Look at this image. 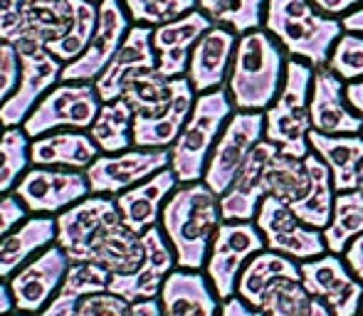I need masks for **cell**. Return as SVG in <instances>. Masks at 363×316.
Instances as JSON below:
<instances>
[{
  "label": "cell",
  "mask_w": 363,
  "mask_h": 316,
  "mask_svg": "<svg viewBox=\"0 0 363 316\" xmlns=\"http://www.w3.org/2000/svg\"><path fill=\"white\" fill-rule=\"evenodd\" d=\"M223 213L220 196L203 181L181 183L161 210L163 235L176 252V264L181 269H206L208 252L216 237Z\"/></svg>",
  "instance_id": "obj_1"
},
{
  "label": "cell",
  "mask_w": 363,
  "mask_h": 316,
  "mask_svg": "<svg viewBox=\"0 0 363 316\" xmlns=\"http://www.w3.org/2000/svg\"><path fill=\"white\" fill-rule=\"evenodd\" d=\"M287 52L264 28L240 35L225 81L235 111H267L287 74Z\"/></svg>",
  "instance_id": "obj_2"
},
{
  "label": "cell",
  "mask_w": 363,
  "mask_h": 316,
  "mask_svg": "<svg viewBox=\"0 0 363 316\" xmlns=\"http://www.w3.org/2000/svg\"><path fill=\"white\" fill-rule=\"evenodd\" d=\"M262 28L284 47L287 57L326 67L336 40L344 35L341 20L329 18L311 0H267Z\"/></svg>",
  "instance_id": "obj_3"
},
{
  "label": "cell",
  "mask_w": 363,
  "mask_h": 316,
  "mask_svg": "<svg viewBox=\"0 0 363 316\" xmlns=\"http://www.w3.org/2000/svg\"><path fill=\"white\" fill-rule=\"evenodd\" d=\"M233 114L235 106L225 86L196 96L191 116L178 134L176 144L171 146V171L176 173L178 183L203 181L208 158Z\"/></svg>",
  "instance_id": "obj_4"
},
{
  "label": "cell",
  "mask_w": 363,
  "mask_h": 316,
  "mask_svg": "<svg viewBox=\"0 0 363 316\" xmlns=\"http://www.w3.org/2000/svg\"><path fill=\"white\" fill-rule=\"evenodd\" d=\"M314 69L304 60H287V74L279 96L264 111V139L291 158H306L309 146V96Z\"/></svg>",
  "instance_id": "obj_5"
},
{
  "label": "cell",
  "mask_w": 363,
  "mask_h": 316,
  "mask_svg": "<svg viewBox=\"0 0 363 316\" xmlns=\"http://www.w3.org/2000/svg\"><path fill=\"white\" fill-rule=\"evenodd\" d=\"M101 96L96 94L94 81H60L38 101L23 129L30 139L50 134V131H89L101 109Z\"/></svg>",
  "instance_id": "obj_6"
},
{
  "label": "cell",
  "mask_w": 363,
  "mask_h": 316,
  "mask_svg": "<svg viewBox=\"0 0 363 316\" xmlns=\"http://www.w3.org/2000/svg\"><path fill=\"white\" fill-rule=\"evenodd\" d=\"M267 249L262 232L255 220H223L213 237L208 262L203 272L208 274L220 302L238 294V279L242 267L257 252Z\"/></svg>",
  "instance_id": "obj_7"
},
{
  "label": "cell",
  "mask_w": 363,
  "mask_h": 316,
  "mask_svg": "<svg viewBox=\"0 0 363 316\" xmlns=\"http://www.w3.org/2000/svg\"><path fill=\"white\" fill-rule=\"evenodd\" d=\"M72 0H0V40L48 47L72 23Z\"/></svg>",
  "instance_id": "obj_8"
},
{
  "label": "cell",
  "mask_w": 363,
  "mask_h": 316,
  "mask_svg": "<svg viewBox=\"0 0 363 316\" xmlns=\"http://www.w3.org/2000/svg\"><path fill=\"white\" fill-rule=\"evenodd\" d=\"M20 57V84L15 94L5 101L0 109V124L3 129L23 126V121L30 116V111L38 106V101L48 94L52 86L62 81L65 62L57 60L45 45L38 43H20L15 45Z\"/></svg>",
  "instance_id": "obj_9"
},
{
  "label": "cell",
  "mask_w": 363,
  "mask_h": 316,
  "mask_svg": "<svg viewBox=\"0 0 363 316\" xmlns=\"http://www.w3.org/2000/svg\"><path fill=\"white\" fill-rule=\"evenodd\" d=\"M264 139V111H235L225 124L216 149L208 158L203 183L213 193L223 196L245 166V161L255 151V146Z\"/></svg>",
  "instance_id": "obj_10"
},
{
  "label": "cell",
  "mask_w": 363,
  "mask_h": 316,
  "mask_svg": "<svg viewBox=\"0 0 363 316\" xmlns=\"http://www.w3.org/2000/svg\"><path fill=\"white\" fill-rule=\"evenodd\" d=\"M15 196L20 198L28 213L33 215L57 218L74 203L91 196L89 181L84 171H69V168H28L20 183L15 186Z\"/></svg>",
  "instance_id": "obj_11"
},
{
  "label": "cell",
  "mask_w": 363,
  "mask_h": 316,
  "mask_svg": "<svg viewBox=\"0 0 363 316\" xmlns=\"http://www.w3.org/2000/svg\"><path fill=\"white\" fill-rule=\"evenodd\" d=\"M163 168H171V149H136L134 146L121 154H99L84 173L91 196L116 198L119 193L156 176Z\"/></svg>",
  "instance_id": "obj_12"
},
{
  "label": "cell",
  "mask_w": 363,
  "mask_h": 316,
  "mask_svg": "<svg viewBox=\"0 0 363 316\" xmlns=\"http://www.w3.org/2000/svg\"><path fill=\"white\" fill-rule=\"evenodd\" d=\"M119 220L114 198L109 196H86L74 203L65 213L55 218L57 222V239L55 242L67 252L72 262H89L91 252L114 222Z\"/></svg>",
  "instance_id": "obj_13"
},
{
  "label": "cell",
  "mask_w": 363,
  "mask_h": 316,
  "mask_svg": "<svg viewBox=\"0 0 363 316\" xmlns=\"http://www.w3.org/2000/svg\"><path fill=\"white\" fill-rule=\"evenodd\" d=\"M301 284L334 316H359L363 304V282L354 277L341 254L326 252L321 257L299 262Z\"/></svg>",
  "instance_id": "obj_14"
},
{
  "label": "cell",
  "mask_w": 363,
  "mask_h": 316,
  "mask_svg": "<svg viewBox=\"0 0 363 316\" xmlns=\"http://www.w3.org/2000/svg\"><path fill=\"white\" fill-rule=\"evenodd\" d=\"M255 222L267 242V249L287 254L296 262H306V259L321 257L329 252L324 232L301 222L287 203L277 201L274 196H267L262 201Z\"/></svg>",
  "instance_id": "obj_15"
},
{
  "label": "cell",
  "mask_w": 363,
  "mask_h": 316,
  "mask_svg": "<svg viewBox=\"0 0 363 316\" xmlns=\"http://www.w3.org/2000/svg\"><path fill=\"white\" fill-rule=\"evenodd\" d=\"M69 264H72V259L57 242H52L43 252L35 254L28 264H23L8 282L15 312L33 316L43 312L57 294Z\"/></svg>",
  "instance_id": "obj_16"
},
{
  "label": "cell",
  "mask_w": 363,
  "mask_h": 316,
  "mask_svg": "<svg viewBox=\"0 0 363 316\" xmlns=\"http://www.w3.org/2000/svg\"><path fill=\"white\" fill-rule=\"evenodd\" d=\"M131 30V18L121 0H99V23L86 50L65 64L62 81H96Z\"/></svg>",
  "instance_id": "obj_17"
},
{
  "label": "cell",
  "mask_w": 363,
  "mask_h": 316,
  "mask_svg": "<svg viewBox=\"0 0 363 316\" xmlns=\"http://www.w3.org/2000/svg\"><path fill=\"white\" fill-rule=\"evenodd\" d=\"M144 242V259L129 274H111L109 292L124 297L126 302H139V299H158L166 277L178 267L176 252L171 242L163 235L161 225H153L141 235Z\"/></svg>",
  "instance_id": "obj_18"
},
{
  "label": "cell",
  "mask_w": 363,
  "mask_h": 316,
  "mask_svg": "<svg viewBox=\"0 0 363 316\" xmlns=\"http://www.w3.org/2000/svg\"><path fill=\"white\" fill-rule=\"evenodd\" d=\"M311 129L326 136L361 134L363 116L351 109L346 99V81L339 79L329 67H316L309 96Z\"/></svg>",
  "instance_id": "obj_19"
},
{
  "label": "cell",
  "mask_w": 363,
  "mask_h": 316,
  "mask_svg": "<svg viewBox=\"0 0 363 316\" xmlns=\"http://www.w3.org/2000/svg\"><path fill=\"white\" fill-rule=\"evenodd\" d=\"M153 28L148 25H131L129 35L124 38L121 47L106 64V69L94 81L96 94L101 101L121 99L126 84L139 74L156 72V50H153Z\"/></svg>",
  "instance_id": "obj_20"
},
{
  "label": "cell",
  "mask_w": 363,
  "mask_h": 316,
  "mask_svg": "<svg viewBox=\"0 0 363 316\" xmlns=\"http://www.w3.org/2000/svg\"><path fill=\"white\" fill-rule=\"evenodd\" d=\"M277 151V146L269 144L267 139H262L255 146V151L245 161V166L240 168L235 181L220 196L223 220H255L257 218L259 205L267 198V178H264L267 166Z\"/></svg>",
  "instance_id": "obj_21"
},
{
  "label": "cell",
  "mask_w": 363,
  "mask_h": 316,
  "mask_svg": "<svg viewBox=\"0 0 363 316\" xmlns=\"http://www.w3.org/2000/svg\"><path fill=\"white\" fill-rule=\"evenodd\" d=\"M213 23L206 13L191 10L181 15L178 20L163 23L153 28V50H156V72L166 79L186 77L191 52L196 43L203 38L206 30H211Z\"/></svg>",
  "instance_id": "obj_22"
},
{
  "label": "cell",
  "mask_w": 363,
  "mask_h": 316,
  "mask_svg": "<svg viewBox=\"0 0 363 316\" xmlns=\"http://www.w3.org/2000/svg\"><path fill=\"white\" fill-rule=\"evenodd\" d=\"M238 38L240 35H235L233 30L223 28V25H213L211 30L203 33V38L193 47L186 72L196 94H206V91L225 86L230 64L235 57V47H238Z\"/></svg>",
  "instance_id": "obj_23"
},
{
  "label": "cell",
  "mask_w": 363,
  "mask_h": 316,
  "mask_svg": "<svg viewBox=\"0 0 363 316\" xmlns=\"http://www.w3.org/2000/svg\"><path fill=\"white\" fill-rule=\"evenodd\" d=\"M163 316H218L220 297L203 269L176 267L166 277L158 294Z\"/></svg>",
  "instance_id": "obj_24"
},
{
  "label": "cell",
  "mask_w": 363,
  "mask_h": 316,
  "mask_svg": "<svg viewBox=\"0 0 363 316\" xmlns=\"http://www.w3.org/2000/svg\"><path fill=\"white\" fill-rule=\"evenodd\" d=\"M181 183H178L176 173L171 168H163L156 176L139 183V186L119 193L114 198V203H116V210H119L121 222L129 230H134L136 235H144L148 227L158 225L163 205H166V201L171 198V193Z\"/></svg>",
  "instance_id": "obj_25"
},
{
  "label": "cell",
  "mask_w": 363,
  "mask_h": 316,
  "mask_svg": "<svg viewBox=\"0 0 363 316\" xmlns=\"http://www.w3.org/2000/svg\"><path fill=\"white\" fill-rule=\"evenodd\" d=\"M173 101L163 114L158 116H134V146L136 149H171L176 144L178 134L186 126L188 116L196 104V89L188 77L173 79Z\"/></svg>",
  "instance_id": "obj_26"
},
{
  "label": "cell",
  "mask_w": 363,
  "mask_h": 316,
  "mask_svg": "<svg viewBox=\"0 0 363 316\" xmlns=\"http://www.w3.org/2000/svg\"><path fill=\"white\" fill-rule=\"evenodd\" d=\"M301 269L296 259L279 254L274 249H262L242 267L238 279V297H242L250 307L259 309L264 299L284 282H299Z\"/></svg>",
  "instance_id": "obj_27"
},
{
  "label": "cell",
  "mask_w": 363,
  "mask_h": 316,
  "mask_svg": "<svg viewBox=\"0 0 363 316\" xmlns=\"http://www.w3.org/2000/svg\"><path fill=\"white\" fill-rule=\"evenodd\" d=\"M99 146L89 134L74 129L50 131L40 139L30 141V163L45 168H69V171H86L99 156Z\"/></svg>",
  "instance_id": "obj_28"
},
{
  "label": "cell",
  "mask_w": 363,
  "mask_h": 316,
  "mask_svg": "<svg viewBox=\"0 0 363 316\" xmlns=\"http://www.w3.org/2000/svg\"><path fill=\"white\" fill-rule=\"evenodd\" d=\"M57 239V222L50 215L25 218L10 235L0 239V279L10 282L23 264Z\"/></svg>",
  "instance_id": "obj_29"
},
{
  "label": "cell",
  "mask_w": 363,
  "mask_h": 316,
  "mask_svg": "<svg viewBox=\"0 0 363 316\" xmlns=\"http://www.w3.org/2000/svg\"><path fill=\"white\" fill-rule=\"evenodd\" d=\"M309 146L329 166L336 193L356 191L363 168V134L326 136L309 131Z\"/></svg>",
  "instance_id": "obj_30"
},
{
  "label": "cell",
  "mask_w": 363,
  "mask_h": 316,
  "mask_svg": "<svg viewBox=\"0 0 363 316\" xmlns=\"http://www.w3.org/2000/svg\"><path fill=\"white\" fill-rule=\"evenodd\" d=\"M111 272L96 262H72L52 302L38 316H77V304L96 292H106Z\"/></svg>",
  "instance_id": "obj_31"
},
{
  "label": "cell",
  "mask_w": 363,
  "mask_h": 316,
  "mask_svg": "<svg viewBox=\"0 0 363 316\" xmlns=\"http://www.w3.org/2000/svg\"><path fill=\"white\" fill-rule=\"evenodd\" d=\"M306 168H309V178L311 186L306 198L294 205V215L299 218L301 222L316 227V230H324L331 220V213H334V198H336V188H334V178H331V171L314 151H309L304 158Z\"/></svg>",
  "instance_id": "obj_32"
},
{
  "label": "cell",
  "mask_w": 363,
  "mask_h": 316,
  "mask_svg": "<svg viewBox=\"0 0 363 316\" xmlns=\"http://www.w3.org/2000/svg\"><path fill=\"white\" fill-rule=\"evenodd\" d=\"M89 136L101 154H121L134 149V109L124 99L104 101Z\"/></svg>",
  "instance_id": "obj_33"
},
{
  "label": "cell",
  "mask_w": 363,
  "mask_h": 316,
  "mask_svg": "<svg viewBox=\"0 0 363 316\" xmlns=\"http://www.w3.org/2000/svg\"><path fill=\"white\" fill-rule=\"evenodd\" d=\"M326 249L334 254H344L351 239L363 232V196L359 191L336 193L334 213H331L329 225L324 227Z\"/></svg>",
  "instance_id": "obj_34"
},
{
  "label": "cell",
  "mask_w": 363,
  "mask_h": 316,
  "mask_svg": "<svg viewBox=\"0 0 363 316\" xmlns=\"http://www.w3.org/2000/svg\"><path fill=\"white\" fill-rule=\"evenodd\" d=\"M264 178H267V196H274L277 201L287 203L289 208L299 205L311 186L304 158H291L279 154V151L269 161Z\"/></svg>",
  "instance_id": "obj_35"
},
{
  "label": "cell",
  "mask_w": 363,
  "mask_h": 316,
  "mask_svg": "<svg viewBox=\"0 0 363 316\" xmlns=\"http://www.w3.org/2000/svg\"><path fill=\"white\" fill-rule=\"evenodd\" d=\"M264 8L267 0H198V10L206 13L213 25H223L235 35L262 28Z\"/></svg>",
  "instance_id": "obj_36"
},
{
  "label": "cell",
  "mask_w": 363,
  "mask_h": 316,
  "mask_svg": "<svg viewBox=\"0 0 363 316\" xmlns=\"http://www.w3.org/2000/svg\"><path fill=\"white\" fill-rule=\"evenodd\" d=\"M72 10L74 15L67 33L48 45L50 52L57 60H62L65 64L72 62L84 52L96 30V23H99V3H94V0H72Z\"/></svg>",
  "instance_id": "obj_37"
},
{
  "label": "cell",
  "mask_w": 363,
  "mask_h": 316,
  "mask_svg": "<svg viewBox=\"0 0 363 316\" xmlns=\"http://www.w3.org/2000/svg\"><path fill=\"white\" fill-rule=\"evenodd\" d=\"M173 89H176L173 79L161 77L158 72H146L126 84L121 99L134 109V116H146V119H151V116L163 114V111L171 106Z\"/></svg>",
  "instance_id": "obj_38"
},
{
  "label": "cell",
  "mask_w": 363,
  "mask_h": 316,
  "mask_svg": "<svg viewBox=\"0 0 363 316\" xmlns=\"http://www.w3.org/2000/svg\"><path fill=\"white\" fill-rule=\"evenodd\" d=\"M30 166V136L23 126L3 129L0 134V196L15 191Z\"/></svg>",
  "instance_id": "obj_39"
},
{
  "label": "cell",
  "mask_w": 363,
  "mask_h": 316,
  "mask_svg": "<svg viewBox=\"0 0 363 316\" xmlns=\"http://www.w3.org/2000/svg\"><path fill=\"white\" fill-rule=\"evenodd\" d=\"M264 316H334L299 282H284L259 307Z\"/></svg>",
  "instance_id": "obj_40"
},
{
  "label": "cell",
  "mask_w": 363,
  "mask_h": 316,
  "mask_svg": "<svg viewBox=\"0 0 363 316\" xmlns=\"http://www.w3.org/2000/svg\"><path fill=\"white\" fill-rule=\"evenodd\" d=\"M134 25L158 28L198 8V0H121Z\"/></svg>",
  "instance_id": "obj_41"
},
{
  "label": "cell",
  "mask_w": 363,
  "mask_h": 316,
  "mask_svg": "<svg viewBox=\"0 0 363 316\" xmlns=\"http://www.w3.org/2000/svg\"><path fill=\"white\" fill-rule=\"evenodd\" d=\"M326 67L346 84L363 79V35L344 30V35L336 40L334 50H331Z\"/></svg>",
  "instance_id": "obj_42"
},
{
  "label": "cell",
  "mask_w": 363,
  "mask_h": 316,
  "mask_svg": "<svg viewBox=\"0 0 363 316\" xmlns=\"http://www.w3.org/2000/svg\"><path fill=\"white\" fill-rule=\"evenodd\" d=\"M77 316H134V302L114 292H96L77 304Z\"/></svg>",
  "instance_id": "obj_43"
},
{
  "label": "cell",
  "mask_w": 363,
  "mask_h": 316,
  "mask_svg": "<svg viewBox=\"0 0 363 316\" xmlns=\"http://www.w3.org/2000/svg\"><path fill=\"white\" fill-rule=\"evenodd\" d=\"M20 84V57L15 45L3 43L0 50V109L5 106V101L15 94Z\"/></svg>",
  "instance_id": "obj_44"
},
{
  "label": "cell",
  "mask_w": 363,
  "mask_h": 316,
  "mask_svg": "<svg viewBox=\"0 0 363 316\" xmlns=\"http://www.w3.org/2000/svg\"><path fill=\"white\" fill-rule=\"evenodd\" d=\"M25 218H28V208L20 203V198L15 193L0 196V239L10 235Z\"/></svg>",
  "instance_id": "obj_45"
},
{
  "label": "cell",
  "mask_w": 363,
  "mask_h": 316,
  "mask_svg": "<svg viewBox=\"0 0 363 316\" xmlns=\"http://www.w3.org/2000/svg\"><path fill=\"white\" fill-rule=\"evenodd\" d=\"M311 3H314L324 15L341 20L344 15H349V13H354L356 8H361L363 0H311Z\"/></svg>",
  "instance_id": "obj_46"
},
{
  "label": "cell",
  "mask_w": 363,
  "mask_h": 316,
  "mask_svg": "<svg viewBox=\"0 0 363 316\" xmlns=\"http://www.w3.org/2000/svg\"><path fill=\"white\" fill-rule=\"evenodd\" d=\"M344 257V262L349 264V269L354 272V277L363 282V232L359 237L351 239V244L346 247V252L341 254Z\"/></svg>",
  "instance_id": "obj_47"
},
{
  "label": "cell",
  "mask_w": 363,
  "mask_h": 316,
  "mask_svg": "<svg viewBox=\"0 0 363 316\" xmlns=\"http://www.w3.org/2000/svg\"><path fill=\"white\" fill-rule=\"evenodd\" d=\"M218 316H264V314L259 312V309L250 307V304L245 302L242 297H238V294H235V297L225 299Z\"/></svg>",
  "instance_id": "obj_48"
},
{
  "label": "cell",
  "mask_w": 363,
  "mask_h": 316,
  "mask_svg": "<svg viewBox=\"0 0 363 316\" xmlns=\"http://www.w3.org/2000/svg\"><path fill=\"white\" fill-rule=\"evenodd\" d=\"M346 99H349L351 109L363 116V79L349 81V84H346Z\"/></svg>",
  "instance_id": "obj_49"
},
{
  "label": "cell",
  "mask_w": 363,
  "mask_h": 316,
  "mask_svg": "<svg viewBox=\"0 0 363 316\" xmlns=\"http://www.w3.org/2000/svg\"><path fill=\"white\" fill-rule=\"evenodd\" d=\"M341 25H344L346 33L363 35V5H361V8H356L354 13L344 15V18H341Z\"/></svg>",
  "instance_id": "obj_50"
},
{
  "label": "cell",
  "mask_w": 363,
  "mask_h": 316,
  "mask_svg": "<svg viewBox=\"0 0 363 316\" xmlns=\"http://www.w3.org/2000/svg\"><path fill=\"white\" fill-rule=\"evenodd\" d=\"M134 316H163L158 299H139L134 302Z\"/></svg>",
  "instance_id": "obj_51"
},
{
  "label": "cell",
  "mask_w": 363,
  "mask_h": 316,
  "mask_svg": "<svg viewBox=\"0 0 363 316\" xmlns=\"http://www.w3.org/2000/svg\"><path fill=\"white\" fill-rule=\"evenodd\" d=\"M15 312L13 304V294H10V287L0 279V316H10Z\"/></svg>",
  "instance_id": "obj_52"
},
{
  "label": "cell",
  "mask_w": 363,
  "mask_h": 316,
  "mask_svg": "<svg viewBox=\"0 0 363 316\" xmlns=\"http://www.w3.org/2000/svg\"><path fill=\"white\" fill-rule=\"evenodd\" d=\"M356 191H359L361 196H363V168H361V176H359V188H356Z\"/></svg>",
  "instance_id": "obj_53"
},
{
  "label": "cell",
  "mask_w": 363,
  "mask_h": 316,
  "mask_svg": "<svg viewBox=\"0 0 363 316\" xmlns=\"http://www.w3.org/2000/svg\"><path fill=\"white\" fill-rule=\"evenodd\" d=\"M10 316H33V314H20V312H13Z\"/></svg>",
  "instance_id": "obj_54"
},
{
  "label": "cell",
  "mask_w": 363,
  "mask_h": 316,
  "mask_svg": "<svg viewBox=\"0 0 363 316\" xmlns=\"http://www.w3.org/2000/svg\"><path fill=\"white\" fill-rule=\"evenodd\" d=\"M359 316H363V304H361V314Z\"/></svg>",
  "instance_id": "obj_55"
},
{
  "label": "cell",
  "mask_w": 363,
  "mask_h": 316,
  "mask_svg": "<svg viewBox=\"0 0 363 316\" xmlns=\"http://www.w3.org/2000/svg\"><path fill=\"white\" fill-rule=\"evenodd\" d=\"M0 50H3V40H0Z\"/></svg>",
  "instance_id": "obj_56"
},
{
  "label": "cell",
  "mask_w": 363,
  "mask_h": 316,
  "mask_svg": "<svg viewBox=\"0 0 363 316\" xmlns=\"http://www.w3.org/2000/svg\"><path fill=\"white\" fill-rule=\"evenodd\" d=\"M0 134H3V124H0Z\"/></svg>",
  "instance_id": "obj_57"
},
{
  "label": "cell",
  "mask_w": 363,
  "mask_h": 316,
  "mask_svg": "<svg viewBox=\"0 0 363 316\" xmlns=\"http://www.w3.org/2000/svg\"><path fill=\"white\" fill-rule=\"evenodd\" d=\"M94 3H99V0H94Z\"/></svg>",
  "instance_id": "obj_58"
},
{
  "label": "cell",
  "mask_w": 363,
  "mask_h": 316,
  "mask_svg": "<svg viewBox=\"0 0 363 316\" xmlns=\"http://www.w3.org/2000/svg\"><path fill=\"white\" fill-rule=\"evenodd\" d=\"M361 134H363V131H361Z\"/></svg>",
  "instance_id": "obj_59"
}]
</instances>
